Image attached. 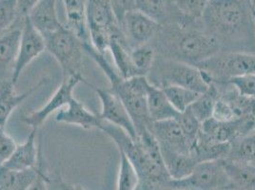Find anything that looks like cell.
<instances>
[{
  "label": "cell",
  "instance_id": "1",
  "mask_svg": "<svg viewBox=\"0 0 255 190\" xmlns=\"http://www.w3.org/2000/svg\"><path fill=\"white\" fill-rule=\"evenodd\" d=\"M204 30L217 40L221 53H255V24L250 1H209Z\"/></svg>",
  "mask_w": 255,
  "mask_h": 190
},
{
  "label": "cell",
  "instance_id": "2",
  "mask_svg": "<svg viewBox=\"0 0 255 190\" xmlns=\"http://www.w3.org/2000/svg\"><path fill=\"white\" fill-rule=\"evenodd\" d=\"M150 45L157 56L192 66L221 53L217 40L204 30L203 23L189 27L176 24L160 26Z\"/></svg>",
  "mask_w": 255,
  "mask_h": 190
},
{
  "label": "cell",
  "instance_id": "3",
  "mask_svg": "<svg viewBox=\"0 0 255 190\" xmlns=\"http://www.w3.org/2000/svg\"><path fill=\"white\" fill-rule=\"evenodd\" d=\"M146 77L149 84L161 90L177 86L202 95L210 88L205 75L195 66L157 55Z\"/></svg>",
  "mask_w": 255,
  "mask_h": 190
},
{
  "label": "cell",
  "instance_id": "4",
  "mask_svg": "<svg viewBox=\"0 0 255 190\" xmlns=\"http://www.w3.org/2000/svg\"><path fill=\"white\" fill-rule=\"evenodd\" d=\"M111 91L120 98L131 118L137 135L145 128H149L150 121L148 110V91L149 83L146 76H134L123 79L117 75L110 81Z\"/></svg>",
  "mask_w": 255,
  "mask_h": 190
},
{
  "label": "cell",
  "instance_id": "5",
  "mask_svg": "<svg viewBox=\"0 0 255 190\" xmlns=\"http://www.w3.org/2000/svg\"><path fill=\"white\" fill-rule=\"evenodd\" d=\"M86 13L91 43L98 53L105 54L113 37L124 39L111 1H86Z\"/></svg>",
  "mask_w": 255,
  "mask_h": 190
},
{
  "label": "cell",
  "instance_id": "6",
  "mask_svg": "<svg viewBox=\"0 0 255 190\" xmlns=\"http://www.w3.org/2000/svg\"><path fill=\"white\" fill-rule=\"evenodd\" d=\"M195 67L209 83L225 84L235 77L255 74V53H218Z\"/></svg>",
  "mask_w": 255,
  "mask_h": 190
},
{
  "label": "cell",
  "instance_id": "7",
  "mask_svg": "<svg viewBox=\"0 0 255 190\" xmlns=\"http://www.w3.org/2000/svg\"><path fill=\"white\" fill-rule=\"evenodd\" d=\"M45 39L46 51L49 52L61 66L64 78L73 74H81L83 64V43L73 32L63 26L57 32Z\"/></svg>",
  "mask_w": 255,
  "mask_h": 190
},
{
  "label": "cell",
  "instance_id": "8",
  "mask_svg": "<svg viewBox=\"0 0 255 190\" xmlns=\"http://www.w3.org/2000/svg\"><path fill=\"white\" fill-rule=\"evenodd\" d=\"M169 187L180 190H231L222 160L199 163L189 176L171 180Z\"/></svg>",
  "mask_w": 255,
  "mask_h": 190
},
{
  "label": "cell",
  "instance_id": "9",
  "mask_svg": "<svg viewBox=\"0 0 255 190\" xmlns=\"http://www.w3.org/2000/svg\"><path fill=\"white\" fill-rule=\"evenodd\" d=\"M118 26L129 50L152 42L159 32L160 25L133 8L128 10L118 20Z\"/></svg>",
  "mask_w": 255,
  "mask_h": 190
},
{
  "label": "cell",
  "instance_id": "10",
  "mask_svg": "<svg viewBox=\"0 0 255 190\" xmlns=\"http://www.w3.org/2000/svg\"><path fill=\"white\" fill-rule=\"evenodd\" d=\"M255 115H245L233 121L221 122L214 118L203 122V135L213 142L220 144H232L255 131Z\"/></svg>",
  "mask_w": 255,
  "mask_h": 190
},
{
  "label": "cell",
  "instance_id": "11",
  "mask_svg": "<svg viewBox=\"0 0 255 190\" xmlns=\"http://www.w3.org/2000/svg\"><path fill=\"white\" fill-rule=\"evenodd\" d=\"M84 81L85 80L82 74H73L71 76L65 77L62 84L54 93L50 101L42 108L23 115L22 122L32 127V129H38V127L42 126L43 123L52 113L55 111L57 112L70 103V101L74 98L73 92L75 87L80 82Z\"/></svg>",
  "mask_w": 255,
  "mask_h": 190
},
{
  "label": "cell",
  "instance_id": "12",
  "mask_svg": "<svg viewBox=\"0 0 255 190\" xmlns=\"http://www.w3.org/2000/svg\"><path fill=\"white\" fill-rule=\"evenodd\" d=\"M84 83L89 87H92V89L96 91V95H98L100 99L102 106L101 112L98 113L100 118L104 122L121 128L129 137L136 141L138 138L136 128L120 98L111 90L96 88L95 86L88 83L86 80Z\"/></svg>",
  "mask_w": 255,
  "mask_h": 190
},
{
  "label": "cell",
  "instance_id": "13",
  "mask_svg": "<svg viewBox=\"0 0 255 190\" xmlns=\"http://www.w3.org/2000/svg\"><path fill=\"white\" fill-rule=\"evenodd\" d=\"M46 51V43L42 35L37 32L28 16L25 18L22 27L21 39L18 55L12 73V82L16 84L24 69Z\"/></svg>",
  "mask_w": 255,
  "mask_h": 190
},
{
  "label": "cell",
  "instance_id": "14",
  "mask_svg": "<svg viewBox=\"0 0 255 190\" xmlns=\"http://www.w3.org/2000/svg\"><path fill=\"white\" fill-rule=\"evenodd\" d=\"M149 130L156 138L160 150L176 154H191V143L176 120L154 122Z\"/></svg>",
  "mask_w": 255,
  "mask_h": 190
},
{
  "label": "cell",
  "instance_id": "15",
  "mask_svg": "<svg viewBox=\"0 0 255 190\" xmlns=\"http://www.w3.org/2000/svg\"><path fill=\"white\" fill-rule=\"evenodd\" d=\"M24 21L16 24L10 30L0 32V80L11 78L18 55L22 27Z\"/></svg>",
  "mask_w": 255,
  "mask_h": 190
},
{
  "label": "cell",
  "instance_id": "16",
  "mask_svg": "<svg viewBox=\"0 0 255 190\" xmlns=\"http://www.w3.org/2000/svg\"><path fill=\"white\" fill-rule=\"evenodd\" d=\"M49 81L48 78H43L38 83L30 88L23 94H16L14 84L11 78L0 80V127H5L11 112L21 104L24 100L39 90Z\"/></svg>",
  "mask_w": 255,
  "mask_h": 190
},
{
  "label": "cell",
  "instance_id": "17",
  "mask_svg": "<svg viewBox=\"0 0 255 190\" xmlns=\"http://www.w3.org/2000/svg\"><path fill=\"white\" fill-rule=\"evenodd\" d=\"M28 18L34 29L44 38L60 30L64 25L58 19L56 11V1L39 0L32 8Z\"/></svg>",
  "mask_w": 255,
  "mask_h": 190
},
{
  "label": "cell",
  "instance_id": "18",
  "mask_svg": "<svg viewBox=\"0 0 255 190\" xmlns=\"http://www.w3.org/2000/svg\"><path fill=\"white\" fill-rule=\"evenodd\" d=\"M37 130L32 129L27 140L17 145L10 159L2 166L11 170L37 169L41 159V150L36 146Z\"/></svg>",
  "mask_w": 255,
  "mask_h": 190
},
{
  "label": "cell",
  "instance_id": "19",
  "mask_svg": "<svg viewBox=\"0 0 255 190\" xmlns=\"http://www.w3.org/2000/svg\"><path fill=\"white\" fill-rule=\"evenodd\" d=\"M55 121L69 125H75L84 129H93L101 127L104 122L99 114L91 112L75 97L70 103L56 112Z\"/></svg>",
  "mask_w": 255,
  "mask_h": 190
},
{
  "label": "cell",
  "instance_id": "20",
  "mask_svg": "<svg viewBox=\"0 0 255 190\" xmlns=\"http://www.w3.org/2000/svg\"><path fill=\"white\" fill-rule=\"evenodd\" d=\"M63 4L67 19V23L64 26L83 44L91 43L86 13V1L64 0Z\"/></svg>",
  "mask_w": 255,
  "mask_h": 190
},
{
  "label": "cell",
  "instance_id": "21",
  "mask_svg": "<svg viewBox=\"0 0 255 190\" xmlns=\"http://www.w3.org/2000/svg\"><path fill=\"white\" fill-rule=\"evenodd\" d=\"M231 190H255V167L248 164L222 160Z\"/></svg>",
  "mask_w": 255,
  "mask_h": 190
},
{
  "label": "cell",
  "instance_id": "22",
  "mask_svg": "<svg viewBox=\"0 0 255 190\" xmlns=\"http://www.w3.org/2000/svg\"><path fill=\"white\" fill-rule=\"evenodd\" d=\"M147 101L149 118L152 123L175 120L180 114L170 104L164 92L151 85H149Z\"/></svg>",
  "mask_w": 255,
  "mask_h": 190
},
{
  "label": "cell",
  "instance_id": "23",
  "mask_svg": "<svg viewBox=\"0 0 255 190\" xmlns=\"http://www.w3.org/2000/svg\"><path fill=\"white\" fill-rule=\"evenodd\" d=\"M42 167V157L37 169L11 170L0 168V190H27L37 179Z\"/></svg>",
  "mask_w": 255,
  "mask_h": 190
},
{
  "label": "cell",
  "instance_id": "24",
  "mask_svg": "<svg viewBox=\"0 0 255 190\" xmlns=\"http://www.w3.org/2000/svg\"><path fill=\"white\" fill-rule=\"evenodd\" d=\"M231 149V144H220L213 142L203 135L200 131L198 138L191 148V154L196 162H210L227 159Z\"/></svg>",
  "mask_w": 255,
  "mask_h": 190
},
{
  "label": "cell",
  "instance_id": "25",
  "mask_svg": "<svg viewBox=\"0 0 255 190\" xmlns=\"http://www.w3.org/2000/svg\"><path fill=\"white\" fill-rule=\"evenodd\" d=\"M161 154L171 180L184 179L198 165L191 154H176L164 150H161Z\"/></svg>",
  "mask_w": 255,
  "mask_h": 190
},
{
  "label": "cell",
  "instance_id": "26",
  "mask_svg": "<svg viewBox=\"0 0 255 190\" xmlns=\"http://www.w3.org/2000/svg\"><path fill=\"white\" fill-rule=\"evenodd\" d=\"M109 50L113 55L117 69V74L120 75L121 78L128 79L134 76H141L139 75L131 61L130 50L121 39L113 37Z\"/></svg>",
  "mask_w": 255,
  "mask_h": 190
},
{
  "label": "cell",
  "instance_id": "27",
  "mask_svg": "<svg viewBox=\"0 0 255 190\" xmlns=\"http://www.w3.org/2000/svg\"><path fill=\"white\" fill-rule=\"evenodd\" d=\"M227 159L255 167V131L232 143Z\"/></svg>",
  "mask_w": 255,
  "mask_h": 190
},
{
  "label": "cell",
  "instance_id": "28",
  "mask_svg": "<svg viewBox=\"0 0 255 190\" xmlns=\"http://www.w3.org/2000/svg\"><path fill=\"white\" fill-rule=\"evenodd\" d=\"M209 84V90L200 95L197 98V100L189 107L193 116L195 117L201 124L213 117L214 106L219 97L216 86L212 82H210Z\"/></svg>",
  "mask_w": 255,
  "mask_h": 190
},
{
  "label": "cell",
  "instance_id": "29",
  "mask_svg": "<svg viewBox=\"0 0 255 190\" xmlns=\"http://www.w3.org/2000/svg\"><path fill=\"white\" fill-rule=\"evenodd\" d=\"M162 91L170 104L179 113L186 111L201 95L194 91L177 86H170L162 89Z\"/></svg>",
  "mask_w": 255,
  "mask_h": 190
},
{
  "label": "cell",
  "instance_id": "30",
  "mask_svg": "<svg viewBox=\"0 0 255 190\" xmlns=\"http://www.w3.org/2000/svg\"><path fill=\"white\" fill-rule=\"evenodd\" d=\"M130 58L139 75L147 76L156 58V53L150 44L130 50Z\"/></svg>",
  "mask_w": 255,
  "mask_h": 190
},
{
  "label": "cell",
  "instance_id": "31",
  "mask_svg": "<svg viewBox=\"0 0 255 190\" xmlns=\"http://www.w3.org/2000/svg\"><path fill=\"white\" fill-rule=\"evenodd\" d=\"M120 156L117 190H136L139 186V177L136 170L122 152H120Z\"/></svg>",
  "mask_w": 255,
  "mask_h": 190
},
{
  "label": "cell",
  "instance_id": "32",
  "mask_svg": "<svg viewBox=\"0 0 255 190\" xmlns=\"http://www.w3.org/2000/svg\"><path fill=\"white\" fill-rule=\"evenodd\" d=\"M16 5L15 0H0V32H6L25 20L18 17Z\"/></svg>",
  "mask_w": 255,
  "mask_h": 190
},
{
  "label": "cell",
  "instance_id": "33",
  "mask_svg": "<svg viewBox=\"0 0 255 190\" xmlns=\"http://www.w3.org/2000/svg\"><path fill=\"white\" fill-rule=\"evenodd\" d=\"M177 9L181 13L189 20L200 21L202 20L203 14L207 8L208 2L206 0L191 1V0H178L174 1Z\"/></svg>",
  "mask_w": 255,
  "mask_h": 190
},
{
  "label": "cell",
  "instance_id": "34",
  "mask_svg": "<svg viewBox=\"0 0 255 190\" xmlns=\"http://www.w3.org/2000/svg\"><path fill=\"white\" fill-rule=\"evenodd\" d=\"M175 120L179 123L185 135L190 141L192 148L201 131V123L193 116L189 108L186 111L180 113L179 116Z\"/></svg>",
  "mask_w": 255,
  "mask_h": 190
},
{
  "label": "cell",
  "instance_id": "35",
  "mask_svg": "<svg viewBox=\"0 0 255 190\" xmlns=\"http://www.w3.org/2000/svg\"><path fill=\"white\" fill-rule=\"evenodd\" d=\"M229 84L232 85L239 95L255 99V74H247L231 79Z\"/></svg>",
  "mask_w": 255,
  "mask_h": 190
},
{
  "label": "cell",
  "instance_id": "36",
  "mask_svg": "<svg viewBox=\"0 0 255 190\" xmlns=\"http://www.w3.org/2000/svg\"><path fill=\"white\" fill-rule=\"evenodd\" d=\"M16 147L17 144L15 141L3 127H0V168L10 159Z\"/></svg>",
  "mask_w": 255,
  "mask_h": 190
},
{
  "label": "cell",
  "instance_id": "37",
  "mask_svg": "<svg viewBox=\"0 0 255 190\" xmlns=\"http://www.w3.org/2000/svg\"><path fill=\"white\" fill-rule=\"evenodd\" d=\"M49 182L50 178L45 174L41 167L37 179L34 181V183L27 190H49Z\"/></svg>",
  "mask_w": 255,
  "mask_h": 190
},
{
  "label": "cell",
  "instance_id": "38",
  "mask_svg": "<svg viewBox=\"0 0 255 190\" xmlns=\"http://www.w3.org/2000/svg\"><path fill=\"white\" fill-rule=\"evenodd\" d=\"M58 190H86L83 187L76 184H70L65 182H58Z\"/></svg>",
  "mask_w": 255,
  "mask_h": 190
},
{
  "label": "cell",
  "instance_id": "39",
  "mask_svg": "<svg viewBox=\"0 0 255 190\" xmlns=\"http://www.w3.org/2000/svg\"><path fill=\"white\" fill-rule=\"evenodd\" d=\"M251 2V7H252V10L254 12H255V0H253V1H250Z\"/></svg>",
  "mask_w": 255,
  "mask_h": 190
},
{
  "label": "cell",
  "instance_id": "40",
  "mask_svg": "<svg viewBox=\"0 0 255 190\" xmlns=\"http://www.w3.org/2000/svg\"><path fill=\"white\" fill-rule=\"evenodd\" d=\"M176 190V189H172V188H170V187H167V188H164L163 190Z\"/></svg>",
  "mask_w": 255,
  "mask_h": 190
},
{
  "label": "cell",
  "instance_id": "41",
  "mask_svg": "<svg viewBox=\"0 0 255 190\" xmlns=\"http://www.w3.org/2000/svg\"><path fill=\"white\" fill-rule=\"evenodd\" d=\"M253 14H254V18H255V12L253 11Z\"/></svg>",
  "mask_w": 255,
  "mask_h": 190
},
{
  "label": "cell",
  "instance_id": "42",
  "mask_svg": "<svg viewBox=\"0 0 255 190\" xmlns=\"http://www.w3.org/2000/svg\"></svg>",
  "mask_w": 255,
  "mask_h": 190
},
{
  "label": "cell",
  "instance_id": "43",
  "mask_svg": "<svg viewBox=\"0 0 255 190\" xmlns=\"http://www.w3.org/2000/svg\"><path fill=\"white\" fill-rule=\"evenodd\" d=\"M49 190H50V189H49Z\"/></svg>",
  "mask_w": 255,
  "mask_h": 190
}]
</instances>
